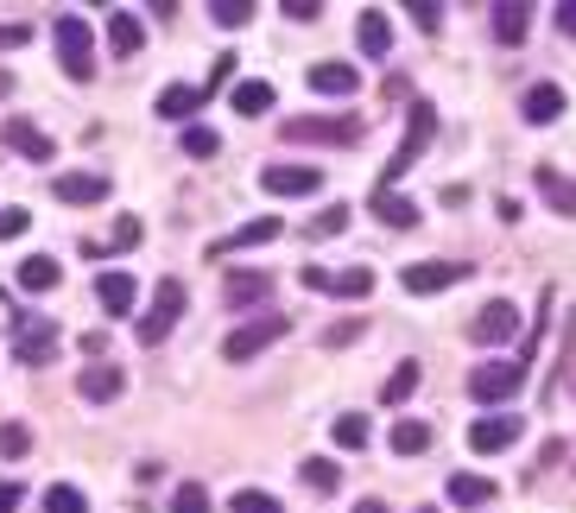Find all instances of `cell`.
I'll use <instances>...</instances> for the list:
<instances>
[{
    "mask_svg": "<svg viewBox=\"0 0 576 513\" xmlns=\"http://www.w3.org/2000/svg\"><path fill=\"white\" fill-rule=\"evenodd\" d=\"M267 292H273V273H267V266H248V273H228L222 280V305L248 310L253 298H267Z\"/></svg>",
    "mask_w": 576,
    "mask_h": 513,
    "instance_id": "obj_17",
    "label": "cell"
},
{
    "mask_svg": "<svg viewBox=\"0 0 576 513\" xmlns=\"http://www.w3.org/2000/svg\"><path fill=\"white\" fill-rule=\"evenodd\" d=\"M304 83H311V96H355V89H361V70L329 57V64H311V77Z\"/></svg>",
    "mask_w": 576,
    "mask_h": 513,
    "instance_id": "obj_18",
    "label": "cell"
},
{
    "mask_svg": "<svg viewBox=\"0 0 576 513\" xmlns=\"http://www.w3.org/2000/svg\"><path fill=\"white\" fill-rule=\"evenodd\" d=\"M203 102H209L203 89H191V83H172V89L159 96V114H165V121H184V114H197Z\"/></svg>",
    "mask_w": 576,
    "mask_h": 513,
    "instance_id": "obj_28",
    "label": "cell"
},
{
    "mask_svg": "<svg viewBox=\"0 0 576 513\" xmlns=\"http://www.w3.org/2000/svg\"><path fill=\"white\" fill-rule=\"evenodd\" d=\"M0 140H7V146H13L20 159H32V165H51V159H57V146H51V140H45L39 128H32L25 114H7V128H0Z\"/></svg>",
    "mask_w": 576,
    "mask_h": 513,
    "instance_id": "obj_13",
    "label": "cell"
},
{
    "mask_svg": "<svg viewBox=\"0 0 576 513\" xmlns=\"http://www.w3.org/2000/svg\"><path fill=\"white\" fill-rule=\"evenodd\" d=\"M25 39H32V26H25V20H7V26H0V52H20Z\"/></svg>",
    "mask_w": 576,
    "mask_h": 513,
    "instance_id": "obj_45",
    "label": "cell"
},
{
    "mask_svg": "<svg viewBox=\"0 0 576 513\" xmlns=\"http://www.w3.org/2000/svg\"><path fill=\"white\" fill-rule=\"evenodd\" d=\"M450 501L456 507H488V501H495V482H488V476H450Z\"/></svg>",
    "mask_w": 576,
    "mask_h": 513,
    "instance_id": "obj_30",
    "label": "cell"
},
{
    "mask_svg": "<svg viewBox=\"0 0 576 513\" xmlns=\"http://www.w3.org/2000/svg\"><path fill=\"white\" fill-rule=\"evenodd\" d=\"M76 393L96 400V406H108V400H121V393H127V374L115 368V361H89V368L76 374Z\"/></svg>",
    "mask_w": 576,
    "mask_h": 513,
    "instance_id": "obj_15",
    "label": "cell"
},
{
    "mask_svg": "<svg viewBox=\"0 0 576 513\" xmlns=\"http://www.w3.org/2000/svg\"><path fill=\"white\" fill-rule=\"evenodd\" d=\"M184 153H191V159H216V153H222V140H216L209 128H184Z\"/></svg>",
    "mask_w": 576,
    "mask_h": 513,
    "instance_id": "obj_38",
    "label": "cell"
},
{
    "mask_svg": "<svg viewBox=\"0 0 576 513\" xmlns=\"http://www.w3.org/2000/svg\"><path fill=\"white\" fill-rule=\"evenodd\" d=\"M405 13L419 20V32H437V26H444V0H412Z\"/></svg>",
    "mask_w": 576,
    "mask_h": 513,
    "instance_id": "obj_41",
    "label": "cell"
},
{
    "mask_svg": "<svg viewBox=\"0 0 576 513\" xmlns=\"http://www.w3.org/2000/svg\"><path fill=\"white\" fill-rule=\"evenodd\" d=\"M57 280H64V266H57L51 254H25L20 260V285H25V292H51Z\"/></svg>",
    "mask_w": 576,
    "mask_h": 513,
    "instance_id": "obj_27",
    "label": "cell"
},
{
    "mask_svg": "<svg viewBox=\"0 0 576 513\" xmlns=\"http://www.w3.org/2000/svg\"><path fill=\"white\" fill-rule=\"evenodd\" d=\"M304 292H329V298H368V292H374V266H343V273H329V266H304Z\"/></svg>",
    "mask_w": 576,
    "mask_h": 513,
    "instance_id": "obj_9",
    "label": "cell"
},
{
    "mask_svg": "<svg viewBox=\"0 0 576 513\" xmlns=\"http://www.w3.org/2000/svg\"><path fill=\"white\" fill-rule=\"evenodd\" d=\"M349 204H324V216H311V241H329V234H343L349 229Z\"/></svg>",
    "mask_w": 576,
    "mask_h": 513,
    "instance_id": "obj_34",
    "label": "cell"
},
{
    "mask_svg": "<svg viewBox=\"0 0 576 513\" xmlns=\"http://www.w3.org/2000/svg\"><path fill=\"white\" fill-rule=\"evenodd\" d=\"M355 513H387V507H380V501H361V507H355Z\"/></svg>",
    "mask_w": 576,
    "mask_h": 513,
    "instance_id": "obj_50",
    "label": "cell"
},
{
    "mask_svg": "<svg viewBox=\"0 0 576 513\" xmlns=\"http://www.w3.org/2000/svg\"><path fill=\"white\" fill-rule=\"evenodd\" d=\"M368 209H374L387 229H412V222H419V204H412V197H400V190H374V197H368Z\"/></svg>",
    "mask_w": 576,
    "mask_h": 513,
    "instance_id": "obj_23",
    "label": "cell"
},
{
    "mask_svg": "<svg viewBox=\"0 0 576 513\" xmlns=\"http://www.w3.org/2000/svg\"><path fill=\"white\" fill-rule=\"evenodd\" d=\"M20 507V482H0V513H13Z\"/></svg>",
    "mask_w": 576,
    "mask_h": 513,
    "instance_id": "obj_49",
    "label": "cell"
},
{
    "mask_svg": "<svg viewBox=\"0 0 576 513\" xmlns=\"http://www.w3.org/2000/svg\"><path fill=\"white\" fill-rule=\"evenodd\" d=\"M520 386H526V368H520V361H481L476 374H469V400H476V406H501Z\"/></svg>",
    "mask_w": 576,
    "mask_h": 513,
    "instance_id": "obj_5",
    "label": "cell"
},
{
    "mask_svg": "<svg viewBox=\"0 0 576 513\" xmlns=\"http://www.w3.org/2000/svg\"><path fill=\"white\" fill-rule=\"evenodd\" d=\"M532 184H539V197H545L557 216H570V222H576V178H564L557 165H539V172H532Z\"/></svg>",
    "mask_w": 576,
    "mask_h": 513,
    "instance_id": "obj_19",
    "label": "cell"
},
{
    "mask_svg": "<svg viewBox=\"0 0 576 513\" xmlns=\"http://www.w3.org/2000/svg\"><path fill=\"white\" fill-rule=\"evenodd\" d=\"M7 89H13V77H7V70H0V96H7Z\"/></svg>",
    "mask_w": 576,
    "mask_h": 513,
    "instance_id": "obj_51",
    "label": "cell"
},
{
    "mask_svg": "<svg viewBox=\"0 0 576 513\" xmlns=\"http://www.w3.org/2000/svg\"><path fill=\"white\" fill-rule=\"evenodd\" d=\"M140 39H146V32H140V20L115 7V13H108V52H115V57H133V52H140Z\"/></svg>",
    "mask_w": 576,
    "mask_h": 513,
    "instance_id": "obj_25",
    "label": "cell"
},
{
    "mask_svg": "<svg viewBox=\"0 0 576 513\" xmlns=\"http://www.w3.org/2000/svg\"><path fill=\"white\" fill-rule=\"evenodd\" d=\"M285 140H317V146H355V140H361V121H324V114H292V121H285Z\"/></svg>",
    "mask_w": 576,
    "mask_h": 513,
    "instance_id": "obj_10",
    "label": "cell"
},
{
    "mask_svg": "<svg viewBox=\"0 0 576 513\" xmlns=\"http://www.w3.org/2000/svg\"><path fill=\"white\" fill-rule=\"evenodd\" d=\"M285 234V222L279 216H253V222H241L235 234H222L216 248H209V260H228V254H241V248H260V241H279Z\"/></svg>",
    "mask_w": 576,
    "mask_h": 513,
    "instance_id": "obj_14",
    "label": "cell"
},
{
    "mask_svg": "<svg viewBox=\"0 0 576 513\" xmlns=\"http://www.w3.org/2000/svg\"><path fill=\"white\" fill-rule=\"evenodd\" d=\"M557 32H564V39H576V0H564V7H557Z\"/></svg>",
    "mask_w": 576,
    "mask_h": 513,
    "instance_id": "obj_48",
    "label": "cell"
},
{
    "mask_svg": "<svg viewBox=\"0 0 576 513\" xmlns=\"http://www.w3.org/2000/svg\"><path fill=\"white\" fill-rule=\"evenodd\" d=\"M355 45H361L368 57H387V52H393V26H387V13H374V7H368V13L355 20Z\"/></svg>",
    "mask_w": 576,
    "mask_h": 513,
    "instance_id": "obj_22",
    "label": "cell"
},
{
    "mask_svg": "<svg viewBox=\"0 0 576 513\" xmlns=\"http://www.w3.org/2000/svg\"><path fill=\"white\" fill-rule=\"evenodd\" d=\"M25 229H32V216H25L20 204H13V209H0V241H20Z\"/></svg>",
    "mask_w": 576,
    "mask_h": 513,
    "instance_id": "obj_44",
    "label": "cell"
},
{
    "mask_svg": "<svg viewBox=\"0 0 576 513\" xmlns=\"http://www.w3.org/2000/svg\"><path fill=\"white\" fill-rule=\"evenodd\" d=\"M431 140H437V108H431V102H412V108H405V140L393 146V159L380 165V190H393V184L419 165V153H425Z\"/></svg>",
    "mask_w": 576,
    "mask_h": 513,
    "instance_id": "obj_1",
    "label": "cell"
},
{
    "mask_svg": "<svg viewBox=\"0 0 576 513\" xmlns=\"http://www.w3.org/2000/svg\"><path fill=\"white\" fill-rule=\"evenodd\" d=\"M285 330H292V317H273V310H267V317H253V324H241V330L228 336V342H222V361H253L260 349H273Z\"/></svg>",
    "mask_w": 576,
    "mask_h": 513,
    "instance_id": "obj_7",
    "label": "cell"
},
{
    "mask_svg": "<svg viewBox=\"0 0 576 513\" xmlns=\"http://www.w3.org/2000/svg\"><path fill=\"white\" fill-rule=\"evenodd\" d=\"M7 342H13V361H25V368H45V361L64 349V330L51 324L45 310H13V330H7Z\"/></svg>",
    "mask_w": 576,
    "mask_h": 513,
    "instance_id": "obj_2",
    "label": "cell"
},
{
    "mask_svg": "<svg viewBox=\"0 0 576 513\" xmlns=\"http://www.w3.org/2000/svg\"><path fill=\"white\" fill-rule=\"evenodd\" d=\"M361 330H368V317H343V324H329L324 330V349H349Z\"/></svg>",
    "mask_w": 576,
    "mask_h": 513,
    "instance_id": "obj_39",
    "label": "cell"
},
{
    "mask_svg": "<svg viewBox=\"0 0 576 513\" xmlns=\"http://www.w3.org/2000/svg\"><path fill=\"white\" fill-rule=\"evenodd\" d=\"M324 184V165H267L260 172V190L267 197H311Z\"/></svg>",
    "mask_w": 576,
    "mask_h": 513,
    "instance_id": "obj_11",
    "label": "cell"
},
{
    "mask_svg": "<svg viewBox=\"0 0 576 513\" xmlns=\"http://www.w3.org/2000/svg\"><path fill=\"white\" fill-rule=\"evenodd\" d=\"M177 317H184V280H159V292H152V310L140 317V330H133V336H140L146 349H159V342L177 330Z\"/></svg>",
    "mask_w": 576,
    "mask_h": 513,
    "instance_id": "obj_4",
    "label": "cell"
},
{
    "mask_svg": "<svg viewBox=\"0 0 576 513\" xmlns=\"http://www.w3.org/2000/svg\"><path fill=\"white\" fill-rule=\"evenodd\" d=\"M32 450V432L25 425H0V457H25Z\"/></svg>",
    "mask_w": 576,
    "mask_h": 513,
    "instance_id": "obj_42",
    "label": "cell"
},
{
    "mask_svg": "<svg viewBox=\"0 0 576 513\" xmlns=\"http://www.w3.org/2000/svg\"><path fill=\"white\" fill-rule=\"evenodd\" d=\"M476 273V266H463V260H419V266H405L400 285L412 292V298H431V292H450V285H463Z\"/></svg>",
    "mask_w": 576,
    "mask_h": 513,
    "instance_id": "obj_8",
    "label": "cell"
},
{
    "mask_svg": "<svg viewBox=\"0 0 576 513\" xmlns=\"http://www.w3.org/2000/svg\"><path fill=\"white\" fill-rule=\"evenodd\" d=\"M419 513H431V507H419Z\"/></svg>",
    "mask_w": 576,
    "mask_h": 513,
    "instance_id": "obj_52",
    "label": "cell"
},
{
    "mask_svg": "<svg viewBox=\"0 0 576 513\" xmlns=\"http://www.w3.org/2000/svg\"><path fill=\"white\" fill-rule=\"evenodd\" d=\"M51 190H57V204L89 209L108 197V172H64V178H51Z\"/></svg>",
    "mask_w": 576,
    "mask_h": 513,
    "instance_id": "obj_16",
    "label": "cell"
},
{
    "mask_svg": "<svg viewBox=\"0 0 576 513\" xmlns=\"http://www.w3.org/2000/svg\"><path fill=\"white\" fill-rule=\"evenodd\" d=\"M228 513H279L273 494H260V488H241L235 501H228Z\"/></svg>",
    "mask_w": 576,
    "mask_h": 513,
    "instance_id": "obj_40",
    "label": "cell"
},
{
    "mask_svg": "<svg viewBox=\"0 0 576 513\" xmlns=\"http://www.w3.org/2000/svg\"><path fill=\"white\" fill-rule=\"evenodd\" d=\"M526 32H532V7L526 0H501L495 7V39L501 45H526Z\"/></svg>",
    "mask_w": 576,
    "mask_h": 513,
    "instance_id": "obj_21",
    "label": "cell"
},
{
    "mask_svg": "<svg viewBox=\"0 0 576 513\" xmlns=\"http://www.w3.org/2000/svg\"><path fill=\"white\" fill-rule=\"evenodd\" d=\"M513 336H520V305H513V298H488V305L469 317V342H481V349H501Z\"/></svg>",
    "mask_w": 576,
    "mask_h": 513,
    "instance_id": "obj_6",
    "label": "cell"
},
{
    "mask_svg": "<svg viewBox=\"0 0 576 513\" xmlns=\"http://www.w3.org/2000/svg\"><path fill=\"white\" fill-rule=\"evenodd\" d=\"M368 418H361V412H343V418H336V444H343V450H368Z\"/></svg>",
    "mask_w": 576,
    "mask_h": 513,
    "instance_id": "obj_35",
    "label": "cell"
},
{
    "mask_svg": "<svg viewBox=\"0 0 576 513\" xmlns=\"http://www.w3.org/2000/svg\"><path fill=\"white\" fill-rule=\"evenodd\" d=\"M209 13H216V26L241 32V26L253 20V13H260V7H253V0H209Z\"/></svg>",
    "mask_w": 576,
    "mask_h": 513,
    "instance_id": "obj_33",
    "label": "cell"
},
{
    "mask_svg": "<svg viewBox=\"0 0 576 513\" xmlns=\"http://www.w3.org/2000/svg\"><path fill=\"white\" fill-rule=\"evenodd\" d=\"M57 64L70 83H96V45H89V26L76 13H57Z\"/></svg>",
    "mask_w": 576,
    "mask_h": 513,
    "instance_id": "obj_3",
    "label": "cell"
},
{
    "mask_svg": "<svg viewBox=\"0 0 576 513\" xmlns=\"http://www.w3.org/2000/svg\"><path fill=\"white\" fill-rule=\"evenodd\" d=\"M507 444H520V418H513V412H495V418H476V425H469V450H476V457H495Z\"/></svg>",
    "mask_w": 576,
    "mask_h": 513,
    "instance_id": "obj_12",
    "label": "cell"
},
{
    "mask_svg": "<svg viewBox=\"0 0 576 513\" xmlns=\"http://www.w3.org/2000/svg\"><path fill=\"white\" fill-rule=\"evenodd\" d=\"M279 13H285V20H317V13H324V7H317V0H279Z\"/></svg>",
    "mask_w": 576,
    "mask_h": 513,
    "instance_id": "obj_47",
    "label": "cell"
},
{
    "mask_svg": "<svg viewBox=\"0 0 576 513\" xmlns=\"http://www.w3.org/2000/svg\"><path fill=\"white\" fill-rule=\"evenodd\" d=\"M393 450H400V457H425V450H431V425H425V418H400V425H393Z\"/></svg>",
    "mask_w": 576,
    "mask_h": 513,
    "instance_id": "obj_29",
    "label": "cell"
},
{
    "mask_svg": "<svg viewBox=\"0 0 576 513\" xmlns=\"http://www.w3.org/2000/svg\"><path fill=\"white\" fill-rule=\"evenodd\" d=\"M172 513H209V488H203V482H184L172 494Z\"/></svg>",
    "mask_w": 576,
    "mask_h": 513,
    "instance_id": "obj_37",
    "label": "cell"
},
{
    "mask_svg": "<svg viewBox=\"0 0 576 513\" xmlns=\"http://www.w3.org/2000/svg\"><path fill=\"white\" fill-rule=\"evenodd\" d=\"M298 482L311 488V494H336V488H343V469H336L329 457H304L298 462Z\"/></svg>",
    "mask_w": 576,
    "mask_h": 513,
    "instance_id": "obj_26",
    "label": "cell"
},
{
    "mask_svg": "<svg viewBox=\"0 0 576 513\" xmlns=\"http://www.w3.org/2000/svg\"><path fill=\"white\" fill-rule=\"evenodd\" d=\"M127 248H140V222H133V216L115 222V254H127Z\"/></svg>",
    "mask_w": 576,
    "mask_h": 513,
    "instance_id": "obj_46",
    "label": "cell"
},
{
    "mask_svg": "<svg viewBox=\"0 0 576 513\" xmlns=\"http://www.w3.org/2000/svg\"><path fill=\"white\" fill-rule=\"evenodd\" d=\"M412 386H419V361H400V368L387 374V386H380V406H405Z\"/></svg>",
    "mask_w": 576,
    "mask_h": 513,
    "instance_id": "obj_31",
    "label": "cell"
},
{
    "mask_svg": "<svg viewBox=\"0 0 576 513\" xmlns=\"http://www.w3.org/2000/svg\"><path fill=\"white\" fill-rule=\"evenodd\" d=\"M520 114H526L532 128H552L557 114H564V89H557V83H532L526 102H520Z\"/></svg>",
    "mask_w": 576,
    "mask_h": 513,
    "instance_id": "obj_20",
    "label": "cell"
},
{
    "mask_svg": "<svg viewBox=\"0 0 576 513\" xmlns=\"http://www.w3.org/2000/svg\"><path fill=\"white\" fill-rule=\"evenodd\" d=\"M96 298H101V310H108V317H127V310H133V273H101V280H96Z\"/></svg>",
    "mask_w": 576,
    "mask_h": 513,
    "instance_id": "obj_24",
    "label": "cell"
},
{
    "mask_svg": "<svg viewBox=\"0 0 576 513\" xmlns=\"http://www.w3.org/2000/svg\"><path fill=\"white\" fill-rule=\"evenodd\" d=\"M279 102L273 83H235V114H267Z\"/></svg>",
    "mask_w": 576,
    "mask_h": 513,
    "instance_id": "obj_32",
    "label": "cell"
},
{
    "mask_svg": "<svg viewBox=\"0 0 576 513\" xmlns=\"http://www.w3.org/2000/svg\"><path fill=\"white\" fill-rule=\"evenodd\" d=\"M235 64H241L235 52H222V57H216V70H209V83H203V96H216V89H228V83H235Z\"/></svg>",
    "mask_w": 576,
    "mask_h": 513,
    "instance_id": "obj_43",
    "label": "cell"
},
{
    "mask_svg": "<svg viewBox=\"0 0 576 513\" xmlns=\"http://www.w3.org/2000/svg\"><path fill=\"white\" fill-rule=\"evenodd\" d=\"M45 513H89V501H83V488L57 482V488H45Z\"/></svg>",
    "mask_w": 576,
    "mask_h": 513,
    "instance_id": "obj_36",
    "label": "cell"
}]
</instances>
